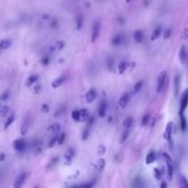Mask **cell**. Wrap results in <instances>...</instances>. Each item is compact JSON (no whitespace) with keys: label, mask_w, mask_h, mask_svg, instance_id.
Returning a JSON list of instances; mask_svg holds the SVG:
<instances>
[{"label":"cell","mask_w":188,"mask_h":188,"mask_svg":"<svg viewBox=\"0 0 188 188\" xmlns=\"http://www.w3.org/2000/svg\"><path fill=\"white\" fill-rule=\"evenodd\" d=\"M166 79H167V73H166L165 70L159 73V77H157V86H156L157 94L162 92V90L164 89V86H165L166 84Z\"/></svg>","instance_id":"cell-1"},{"label":"cell","mask_w":188,"mask_h":188,"mask_svg":"<svg viewBox=\"0 0 188 188\" xmlns=\"http://www.w3.org/2000/svg\"><path fill=\"white\" fill-rule=\"evenodd\" d=\"M163 156H164V159H165V161H166V166H167V177H168V179H172L173 178V172H174L172 159H170V155H168L167 153H164Z\"/></svg>","instance_id":"cell-2"},{"label":"cell","mask_w":188,"mask_h":188,"mask_svg":"<svg viewBox=\"0 0 188 188\" xmlns=\"http://www.w3.org/2000/svg\"><path fill=\"white\" fill-rule=\"evenodd\" d=\"M99 34H100V23H99V21H96L92 25L91 30V42H96Z\"/></svg>","instance_id":"cell-3"},{"label":"cell","mask_w":188,"mask_h":188,"mask_svg":"<svg viewBox=\"0 0 188 188\" xmlns=\"http://www.w3.org/2000/svg\"><path fill=\"white\" fill-rule=\"evenodd\" d=\"M25 146H27V142H25L24 139H19V140H16V141L13 142V148L16 151H18V152H23L25 149Z\"/></svg>","instance_id":"cell-4"},{"label":"cell","mask_w":188,"mask_h":188,"mask_svg":"<svg viewBox=\"0 0 188 188\" xmlns=\"http://www.w3.org/2000/svg\"><path fill=\"white\" fill-rule=\"evenodd\" d=\"M129 98H130V97H129V95L127 94V92L123 94L118 100V107L120 108V109H123V108L127 107V105H128L129 102Z\"/></svg>","instance_id":"cell-5"},{"label":"cell","mask_w":188,"mask_h":188,"mask_svg":"<svg viewBox=\"0 0 188 188\" xmlns=\"http://www.w3.org/2000/svg\"><path fill=\"white\" fill-rule=\"evenodd\" d=\"M27 176H28V174L27 173H21L20 175H19L18 177H17V179H16V181H14V184H13V186L16 188H19V187H21V186L24 184V181H25V179H27Z\"/></svg>","instance_id":"cell-6"},{"label":"cell","mask_w":188,"mask_h":188,"mask_svg":"<svg viewBox=\"0 0 188 188\" xmlns=\"http://www.w3.org/2000/svg\"><path fill=\"white\" fill-rule=\"evenodd\" d=\"M187 103H188V92L185 91L180 99V113H184V111L187 108Z\"/></svg>","instance_id":"cell-7"},{"label":"cell","mask_w":188,"mask_h":188,"mask_svg":"<svg viewBox=\"0 0 188 188\" xmlns=\"http://www.w3.org/2000/svg\"><path fill=\"white\" fill-rule=\"evenodd\" d=\"M178 55H179V60H180L184 64H186V62H187V57H188L187 47H186V45H183V46H181V49L179 50Z\"/></svg>","instance_id":"cell-8"},{"label":"cell","mask_w":188,"mask_h":188,"mask_svg":"<svg viewBox=\"0 0 188 188\" xmlns=\"http://www.w3.org/2000/svg\"><path fill=\"white\" fill-rule=\"evenodd\" d=\"M96 97H97V91H96V89L92 88V89L88 90L87 94H86V101H87L88 103L92 102V101L96 99Z\"/></svg>","instance_id":"cell-9"},{"label":"cell","mask_w":188,"mask_h":188,"mask_svg":"<svg viewBox=\"0 0 188 188\" xmlns=\"http://www.w3.org/2000/svg\"><path fill=\"white\" fill-rule=\"evenodd\" d=\"M107 108H108V105L105 100L101 101L100 106H99V111H98V114L100 118H105L106 113H107Z\"/></svg>","instance_id":"cell-10"},{"label":"cell","mask_w":188,"mask_h":188,"mask_svg":"<svg viewBox=\"0 0 188 188\" xmlns=\"http://www.w3.org/2000/svg\"><path fill=\"white\" fill-rule=\"evenodd\" d=\"M66 81V76L65 75H62V76H60L57 79H55V81L52 83V87L53 88H58L60 85H63V84L65 83Z\"/></svg>","instance_id":"cell-11"},{"label":"cell","mask_w":188,"mask_h":188,"mask_svg":"<svg viewBox=\"0 0 188 188\" xmlns=\"http://www.w3.org/2000/svg\"><path fill=\"white\" fill-rule=\"evenodd\" d=\"M29 127H30V121H29V117L24 119V122H23L22 127H21V134L25 135L29 131Z\"/></svg>","instance_id":"cell-12"},{"label":"cell","mask_w":188,"mask_h":188,"mask_svg":"<svg viewBox=\"0 0 188 188\" xmlns=\"http://www.w3.org/2000/svg\"><path fill=\"white\" fill-rule=\"evenodd\" d=\"M172 132H173V124L170 122L167 123V127H166L165 133H164V139L170 140V138H172Z\"/></svg>","instance_id":"cell-13"},{"label":"cell","mask_w":188,"mask_h":188,"mask_svg":"<svg viewBox=\"0 0 188 188\" xmlns=\"http://www.w3.org/2000/svg\"><path fill=\"white\" fill-rule=\"evenodd\" d=\"M133 38H134V41L138 43H142L143 42V32L141 31V30H137V31L133 33Z\"/></svg>","instance_id":"cell-14"},{"label":"cell","mask_w":188,"mask_h":188,"mask_svg":"<svg viewBox=\"0 0 188 188\" xmlns=\"http://www.w3.org/2000/svg\"><path fill=\"white\" fill-rule=\"evenodd\" d=\"M89 112L87 109H81L79 110V120L81 121H87L89 119Z\"/></svg>","instance_id":"cell-15"},{"label":"cell","mask_w":188,"mask_h":188,"mask_svg":"<svg viewBox=\"0 0 188 188\" xmlns=\"http://www.w3.org/2000/svg\"><path fill=\"white\" fill-rule=\"evenodd\" d=\"M161 34H162V27H156L154 30H153V33H152V35H151V40L152 41L157 40Z\"/></svg>","instance_id":"cell-16"},{"label":"cell","mask_w":188,"mask_h":188,"mask_svg":"<svg viewBox=\"0 0 188 188\" xmlns=\"http://www.w3.org/2000/svg\"><path fill=\"white\" fill-rule=\"evenodd\" d=\"M74 156H75V151L73 150V149H68V150L65 152V159L67 161L68 164L72 162V159H74Z\"/></svg>","instance_id":"cell-17"},{"label":"cell","mask_w":188,"mask_h":188,"mask_svg":"<svg viewBox=\"0 0 188 188\" xmlns=\"http://www.w3.org/2000/svg\"><path fill=\"white\" fill-rule=\"evenodd\" d=\"M155 159H156V153L154 151H150L149 154L146 155V164H152L155 161Z\"/></svg>","instance_id":"cell-18"},{"label":"cell","mask_w":188,"mask_h":188,"mask_svg":"<svg viewBox=\"0 0 188 188\" xmlns=\"http://www.w3.org/2000/svg\"><path fill=\"white\" fill-rule=\"evenodd\" d=\"M122 41H123L122 35H121V34H118V35L113 36L111 43H112V45H114V46H118V45H120L121 43H122Z\"/></svg>","instance_id":"cell-19"},{"label":"cell","mask_w":188,"mask_h":188,"mask_svg":"<svg viewBox=\"0 0 188 188\" xmlns=\"http://www.w3.org/2000/svg\"><path fill=\"white\" fill-rule=\"evenodd\" d=\"M11 40H3L0 42V50H8L11 46Z\"/></svg>","instance_id":"cell-20"},{"label":"cell","mask_w":188,"mask_h":188,"mask_svg":"<svg viewBox=\"0 0 188 188\" xmlns=\"http://www.w3.org/2000/svg\"><path fill=\"white\" fill-rule=\"evenodd\" d=\"M127 67H128V63L124 62V60L120 62L119 63V65H118V73L119 74H123L124 70H127Z\"/></svg>","instance_id":"cell-21"},{"label":"cell","mask_w":188,"mask_h":188,"mask_svg":"<svg viewBox=\"0 0 188 188\" xmlns=\"http://www.w3.org/2000/svg\"><path fill=\"white\" fill-rule=\"evenodd\" d=\"M132 124H133L132 117H128V118H125L124 121H123V127H124L125 129H128V130L132 127Z\"/></svg>","instance_id":"cell-22"},{"label":"cell","mask_w":188,"mask_h":188,"mask_svg":"<svg viewBox=\"0 0 188 188\" xmlns=\"http://www.w3.org/2000/svg\"><path fill=\"white\" fill-rule=\"evenodd\" d=\"M39 81V76L38 75H31L29 78L27 79V86H31L33 85L34 83H38Z\"/></svg>","instance_id":"cell-23"},{"label":"cell","mask_w":188,"mask_h":188,"mask_svg":"<svg viewBox=\"0 0 188 188\" xmlns=\"http://www.w3.org/2000/svg\"><path fill=\"white\" fill-rule=\"evenodd\" d=\"M180 128L184 132H185L186 129H187V121H186V118L185 116H184V113H180Z\"/></svg>","instance_id":"cell-24"},{"label":"cell","mask_w":188,"mask_h":188,"mask_svg":"<svg viewBox=\"0 0 188 188\" xmlns=\"http://www.w3.org/2000/svg\"><path fill=\"white\" fill-rule=\"evenodd\" d=\"M83 22H84V18L81 14H78L76 18V29L77 30H81V27H83Z\"/></svg>","instance_id":"cell-25"},{"label":"cell","mask_w":188,"mask_h":188,"mask_svg":"<svg viewBox=\"0 0 188 188\" xmlns=\"http://www.w3.org/2000/svg\"><path fill=\"white\" fill-rule=\"evenodd\" d=\"M150 120H151V114L150 113L144 114L143 118H142V121H141L142 127H145V125H148L149 122H150Z\"/></svg>","instance_id":"cell-26"},{"label":"cell","mask_w":188,"mask_h":188,"mask_svg":"<svg viewBox=\"0 0 188 188\" xmlns=\"http://www.w3.org/2000/svg\"><path fill=\"white\" fill-rule=\"evenodd\" d=\"M142 86H143V81H137V83L134 84V86H133V92H139L140 90H141V88H142Z\"/></svg>","instance_id":"cell-27"},{"label":"cell","mask_w":188,"mask_h":188,"mask_svg":"<svg viewBox=\"0 0 188 188\" xmlns=\"http://www.w3.org/2000/svg\"><path fill=\"white\" fill-rule=\"evenodd\" d=\"M60 125L58 124V123H55V124H52L51 127L49 128V131H52V132L54 133V134H56V133L60 131Z\"/></svg>","instance_id":"cell-28"},{"label":"cell","mask_w":188,"mask_h":188,"mask_svg":"<svg viewBox=\"0 0 188 188\" xmlns=\"http://www.w3.org/2000/svg\"><path fill=\"white\" fill-rule=\"evenodd\" d=\"M14 119H16V116H14V113H12L11 116L8 118V120L6 121V123H5V129H8L10 127V124H11L12 122L14 121Z\"/></svg>","instance_id":"cell-29"},{"label":"cell","mask_w":188,"mask_h":188,"mask_svg":"<svg viewBox=\"0 0 188 188\" xmlns=\"http://www.w3.org/2000/svg\"><path fill=\"white\" fill-rule=\"evenodd\" d=\"M129 134H130V131H129L128 129H125V131L122 133V137H121V139H120V142H121V143H124V142L127 141V140H128Z\"/></svg>","instance_id":"cell-30"},{"label":"cell","mask_w":188,"mask_h":188,"mask_svg":"<svg viewBox=\"0 0 188 188\" xmlns=\"http://www.w3.org/2000/svg\"><path fill=\"white\" fill-rule=\"evenodd\" d=\"M56 143H57V134L54 135V137L52 138L51 141L49 142V145H47V148H49V149L53 148V146H55V144H56Z\"/></svg>","instance_id":"cell-31"},{"label":"cell","mask_w":188,"mask_h":188,"mask_svg":"<svg viewBox=\"0 0 188 188\" xmlns=\"http://www.w3.org/2000/svg\"><path fill=\"white\" fill-rule=\"evenodd\" d=\"M133 186H135V187H143L144 183L140 178H134V181H133Z\"/></svg>","instance_id":"cell-32"},{"label":"cell","mask_w":188,"mask_h":188,"mask_svg":"<svg viewBox=\"0 0 188 188\" xmlns=\"http://www.w3.org/2000/svg\"><path fill=\"white\" fill-rule=\"evenodd\" d=\"M72 119L74 121H81L79 120V110H74L72 112Z\"/></svg>","instance_id":"cell-33"},{"label":"cell","mask_w":188,"mask_h":188,"mask_svg":"<svg viewBox=\"0 0 188 188\" xmlns=\"http://www.w3.org/2000/svg\"><path fill=\"white\" fill-rule=\"evenodd\" d=\"M64 46H65V43L63 42V41H57V42L55 43V47L58 51H62V50L64 49Z\"/></svg>","instance_id":"cell-34"},{"label":"cell","mask_w":188,"mask_h":188,"mask_svg":"<svg viewBox=\"0 0 188 188\" xmlns=\"http://www.w3.org/2000/svg\"><path fill=\"white\" fill-rule=\"evenodd\" d=\"M65 137H66L65 133H60V134H58L57 135V144H63V142L65 140Z\"/></svg>","instance_id":"cell-35"},{"label":"cell","mask_w":188,"mask_h":188,"mask_svg":"<svg viewBox=\"0 0 188 188\" xmlns=\"http://www.w3.org/2000/svg\"><path fill=\"white\" fill-rule=\"evenodd\" d=\"M179 76L175 77V94H178V90H179Z\"/></svg>","instance_id":"cell-36"},{"label":"cell","mask_w":188,"mask_h":188,"mask_svg":"<svg viewBox=\"0 0 188 188\" xmlns=\"http://www.w3.org/2000/svg\"><path fill=\"white\" fill-rule=\"evenodd\" d=\"M179 186H181V187H187L188 186L187 180H186V178L184 176H181L180 179H179Z\"/></svg>","instance_id":"cell-37"},{"label":"cell","mask_w":188,"mask_h":188,"mask_svg":"<svg viewBox=\"0 0 188 188\" xmlns=\"http://www.w3.org/2000/svg\"><path fill=\"white\" fill-rule=\"evenodd\" d=\"M8 111H9V107L0 108V116H1V117H5L6 114H7Z\"/></svg>","instance_id":"cell-38"},{"label":"cell","mask_w":188,"mask_h":188,"mask_svg":"<svg viewBox=\"0 0 188 188\" xmlns=\"http://www.w3.org/2000/svg\"><path fill=\"white\" fill-rule=\"evenodd\" d=\"M154 176L156 177L157 179L162 178V172L159 170V168H155V170H154Z\"/></svg>","instance_id":"cell-39"},{"label":"cell","mask_w":188,"mask_h":188,"mask_svg":"<svg viewBox=\"0 0 188 188\" xmlns=\"http://www.w3.org/2000/svg\"><path fill=\"white\" fill-rule=\"evenodd\" d=\"M97 150H98V154H105V152H106V148H105V145H102V144H100Z\"/></svg>","instance_id":"cell-40"},{"label":"cell","mask_w":188,"mask_h":188,"mask_svg":"<svg viewBox=\"0 0 188 188\" xmlns=\"http://www.w3.org/2000/svg\"><path fill=\"white\" fill-rule=\"evenodd\" d=\"M88 134H89V127H87V129H86L85 131H84V133H83V135L84 137H81L83 138V140H86L88 138Z\"/></svg>","instance_id":"cell-41"},{"label":"cell","mask_w":188,"mask_h":188,"mask_svg":"<svg viewBox=\"0 0 188 188\" xmlns=\"http://www.w3.org/2000/svg\"><path fill=\"white\" fill-rule=\"evenodd\" d=\"M112 63H113V60H112V58H108V65H107V67H108V70H112Z\"/></svg>","instance_id":"cell-42"},{"label":"cell","mask_w":188,"mask_h":188,"mask_svg":"<svg viewBox=\"0 0 188 188\" xmlns=\"http://www.w3.org/2000/svg\"><path fill=\"white\" fill-rule=\"evenodd\" d=\"M98 166H99V170H103V167H105V159H100L98 163Z\"/></svg>","instance_id":"cell-43"},{"label":"cell","mask_w":188,"mask_h":188,"mask_svg":"<svg viewBox=\"0 0 188 188\" xmlns=\"http://www.w3.org/2000/svg\"><path fill=\"white\" fill-rule=\"evenodd\" d=\"M8 97H9V92L6 91V92H5V95H1V97H0V100H3V101L7 100Z\"/></svg>","instance_id":"cell-44"},{"label":"cell","mask_w":188,"mask_h":188,"mask_svg":"<svg viewBox=\"0 0 188 188\" xmlns=\"http://www.w3.org/2000/svg\"><path fill=\"white\" fill-rule=\"evenodd\" d=\"M170 34H172V30H170V29H167V30L165 31V34H164V38H165V39H168V38L170 36Z\"/></svg>","instance_id":"cell-45"},{"label":"cell","mask_w":188,"mask_h":188,"mask_svg":"<svg viewBox=\"0 0 188 188\" xmlns=\"http://www.w3.org/2000/svg\"><path fill=\"white\" fill-rule=\"evenodd\" d=\"M49 63H50V58L47 57V56H44V57H43V60H42V64H43V65H47Z\"/></svg>","instance_id":"cell-46"},{"label":"cell","mask_w":188,"mask_h":188,"mask_svg":"<svg viewBox=\"0 0 188 188\" xmlns=\"http://www.w3.org/2000/svg\"><path fill=\"white\" fill-rule=\"evenodd\" d=\"M50 111V107L47 105H43L42 106V112H44V113H46V112Z\"/></svg>","instance_id":"cell-47"},{"label":"cell","mask_w":188,"mask_h":188,"mask_svg":"<svg viewBox=\"0 0 188 188\" xmlns=\"http://www.w3.org/2000/svg\"><path fill=\"white\" fill-rule=\"evenodd\" d=\"M6 159V154H3V153H0V162H3Z\"/></svg>","instance_id":"cell-48"},{"label":"cell","mask_w":188,"mask_h":188,"mask_svg":"<svg viewBox=\"0 0 188 188\" xmlns=\"http://www.w3.org/2000/svg\"><path fill=\"white\" fill-rule=\"evenodd\" d=\"M41 89V87H40V86H36V87H35V89H34V90H35V92H38V90H40Z\"/></svg>","instance_id":"cell-49"},{"label":"cell","mask_w":188,"mask_h":188,"mask_svg":"<svg viewBox=\"0 0 188 188\" xmlns=\"http://www.w3.org/2000/svg\"><path fill=\"white\" fill-rule=\"evenodd\" d=\"M161 187H166V184L165 183H162L161 184Z\"/></svg>","instance_id":"cell-50"},{"label":"cell","mask_w":188,"mask_h":188,"mask_svg":"<svg viewBox=\"0 0 188 188\" xmlns=\"http://www.w3.org/2000/svg\"><path fill=\"white\" fill-rule=\"evenodd\" d=\"M125 1H127V3H130V1H131V0H125Z\"/></svg>","instance_id":"cell-51"}]
</instances>
